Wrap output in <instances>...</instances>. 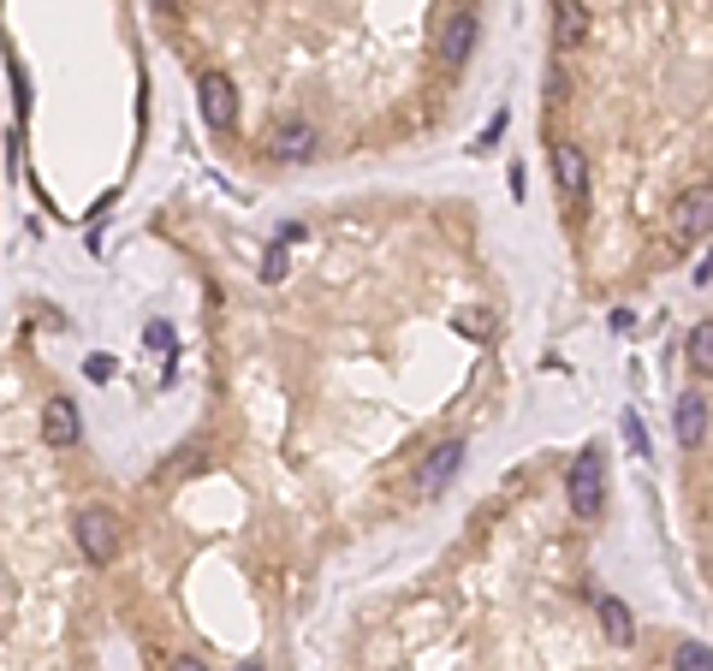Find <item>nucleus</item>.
Listing matches in <instances>:
<instances>
[{
	"mask_svg": "<svg viewBox=\"0 0 713 671\" xmlns=\"http://www.w3.org/2000/svg\"><path fill=\"white\" fill-rule=\"evenodd\" d=\"M690 357H696V375H708V369H713V327H708V321L690 333Z\"/></svg>",
	"mask_w": 713,
	"mask_h": 671,
	"instance_id": "14",
	"label": "nucleus"
},
{
	"mask_svg": "<svg viewBox=\"0 0 713 671\" xmlns=\"http://www.w3.org/2000/svg\"><path fill=\"white\" fill-rule=\"evenodd\" d=\"M565 493H571V511H577V517L601 511V499H606V464H601V452H583V458L571 464Z\"/></svg>",
	"mask_w": 713,
	"mask_h": 671,
	"instance_id": "1",
	"label": "nucleus"
},
{
	"mask_svg": "<svg viewBox=\"0 0 713 671\" xmlns=\"http://www.w3.org/2000/svg\"><path fill=\"white\" fill-rule=\"evenodd\" d=\"M202 119H209L214 131H233L238 125V90H233L226 72H209V78H202Z\"/></svg>",
	"mask_w": 713,
	"mask_h": 671,
	"instance_id": "4",
	"label": "nucleus"
},
{
	"mask_svg": "<svg viewBox=\"0 0 713 671\" xmlns=\"http://www.w3.org/2000/svg\"><path fill=\"white\" fill-rule=\"evenodd\" d=\"M286 250H291L286 238H274V250H267V262H262V280H267V286L286 280Z\"/></svg>",
	"mask_w": 713,
	"mask_h": 671,
	"instance_id": "16",
	"label": "nucleus"
},
{
	"mask_svg": "<svg viewBox=\"0 0 713 671\" xmlns=\"http://www.w3.org/2000/svg\"><path fill=\"white\" fill-rule=\"evenodd\" d=\"M553 173H559V191H571V197L589 191V161H583L577 143H553Z\"/></svg>",
	"mask_w": 713,
	"mask_h": 671,
	"instance_id": "8",
	"label": "nucleus"
},
{
	"mask_svg": "<svg viewBox=\"0 0 713 671\" xmlns=\"http://www.w3.org/2000/svg\"><path fill=\"white\" fill-rule=\"evenodd\" d=\"M583 36H589V12H583V0H553V48H583Z\"/></svg>",
	"mask_w": 713,
	"mask_h": 671,
	"instance_id": "7",
	"label": "nucleus"
},
{
	"mask_svg": "<svg viewBox=\"0 0 713 671\" xmlns=\"http://www.w3.org/2000/svg\"><path fill=\"white\" fill-rule=\"evenodd\" d=\"M238 671H262V666H238Z\"/></svg>",
	"mask_w": 713,
	"mask_h": 671,
	"instance_id": "19",
	"label": "nucleus"
},
{
	"mask_svg": "<svg viewBox=\"0 0 713 671\" xmlns=\"http://www.w3.org/2000/svg\"><path fill=\"white\" fill-rule=\"evenodd\" d=\"M476 36H481L476 12L458 7L452 18H446V30H440V60H446V66H464V60L476 54Z\"/></svg>",
	"mask_w": 713,
	"mask_h": 671,
	"instance_id": "5",
	"label": "nucleus"
},
{
	"mask_svg": "<svg viewBox=\"0 0 713 671\" xmlns=\"http://www.w3.org/2000/svg\"><path fill=\"white\" fill-rule=\"evenodd\" d=\"M143 339H149V345H155V351H161V345H167V339H173V333H167V321H149V327H143Z\"/></svg>",
	"mask_w": 713,
	"mask_h": 671,
	"instance_id": "17",
	"label": "nucleus"
},
{
	"mask_svg": "<svg viewBox=\"0 0 713 671\" xmlns=\"http://www.w3.org/2000/svg\"><path fill=\"white\" fill-rule=\"evenodd\" d=\"M173 671H209V666H202L197 654H185V660H173Z\"/></svg>",
	"mask_w": 713,
	"mask_h": 671,
	"instance_id": "18",
	"label": "nucleus"
},
{
	"mask_svg": "<svg viewBox=\"0 0 713 671\" xmlns=\"http://www.w3.org/2000/svg\"><path fill=\"white\" fill-rule=\"evenodd\" d=\"M601 624H606V636H613L618 648H630V642H636L630 606H624V600H613V594H601Z\"/></svg>",
	"mask_w": 713,
	"mask_h": 671,
	"instance_id": "11",
	"label": "nucleus"
},
{
	"mask_svg": "<svg viewBox=\"0 0 713 671\" xmlns=\"http://www.w3.org/2000/svg\"><path fill=\"white\" fill-rule=\"evenodd\" d=\"M678 232L684 238H708V191H690V202L678 208Z\"/></svg>",
	"mask_w": 713,
	"mask_h": 671,
	"instance_id": "12",
	"label": "nucleus"
},
{
	"mask_svg": "<svg viewBox=\"0 0 713 671\" xmlns=\"http://www.w3.org/2000/svg\"><path fill=\"white\" fill-rule=\"evenodd\" d=\"M452 327H458V333H470V339H488L493 315H488V309H458V315H452Z\"/></svg>",
	"mask_w": 713,
	"mask_h": 671,
	"instance_id": "15",
	"label": "nucleus"
},
{
	"mask_svg": "<svg viewBox=\"0 0 713 671\" xmlns=\"http://www.w3.org/2000/svg\"><path fill=\"white\" fill-rule=\"evenodd\" d=\"M78 547H84V559L89 565H113L120 559V523H113V511H84L78 517Z\"/></svg>",
	"mask_w": 713,
	"mask_h": 671,
	"instance_id": "2",
	"label": "nucleus"
},
{
	"mask_svg": "<svg viewBox=\"0 0 713 671\" xmlns=\"http://www.w3.org/2000/svg\"><path fill=\"white\" fill-rule=\"evenodd\" d=\"M310 149H315V131H310V125L291 119V125H279V131H274V155H279V161H310Z\"/></svg>",
	"mask_w": 713,
	"mask_h": 671,
	"instance_id": "10",
	"label": "nucleus"
},
{
	"mask_svg": "<svg viewBox=\"0 0 713 671\" xmlns=\"http://www.w3.org/2000/svg\"><path fill=\"white\" fill-rule=\"evenodd\" d=\"M78 434H84L78 404H72V398H48L42 404V440H48V446H78Z\"/></svg>",
	"mask_w": 713,
	"mask_h": 671,
	"instance_id": "6",
	"label": "nucleus"
},
{
	"mask_svg": "<svg viewBox=\"0 0 713 671\" xmlns=\"http://www.w3.org/2000/svg\"><path fill=\"white\" fill-rule=\"evenodd\" d=\"M458 464H464V440H440V446L423 458V470H416V499H435L446 481L458 476Z\"/></svg>",
	"mask_w": 713,
	"mask_h": 671,
	"instance_id": "3",
	"label": "nucleus"
},
{
	"mask_svg": "<svg viewBox=\"0 0 713 671\" xmlns=\"http://www.w3.org/2000/svg\"><path fill=\"white\" fill-rule=\"evenodd\" d=\"M672 666H678V671H713V654H708V642H684V648L672 654Z\"/></svg>",
	"mask_w": 713,
	"mask_h": 671,
	"instance_id": "13",
	"label": "nucleus"
},
{
	"mask_svg": "<svg viewBox=\"0 0 713 671\" xmlns=\"http://www.w3.org/2000/svg\"><path fill=\"white\" fill-rule=\"evenodd\" d=\"M678 440L684 446H702L708 440V398L702 392H684L678 398Z\"/></svg>",
	"mask_w": 713,
	"mask_h": 671,
	"instance_id": "9",
	"label": "nucleus"
}]
</instances>
